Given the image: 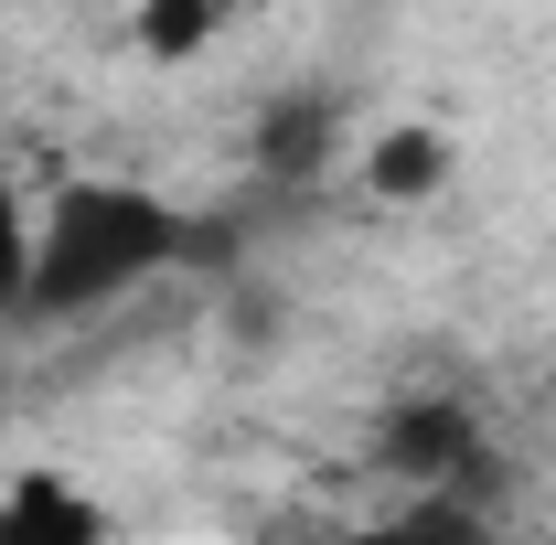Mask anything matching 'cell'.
Returning a JSON list of instances; mask_svg holds the SVG:
<instances>
[{
	"instance_id": "obj_1",
	"label": "cell",
	"mask_w": 556,
	"mask_h": 545,
	"mask_svg": "<svg viewBox=\"0 0 556 545\" xmlns=\"http://www.w3.org/2000/svg\"><path fill=\"white\" fill-rule=\"evenodd\" d=\"M182 246H193V225H182L172 193L118 182V172H75L54 204H33V289H22V321L118 310L161 268H182Z\"/></svg>"
},
{
	"instance_id": "obj_2",
	"label": "cell",
	"mask_w": 556,
	"mask_h": 545,
	"mask_svg": "<svg viewBox=\"0 0 556 545\" xmlns=\"http://www.w3.org/2000/svg\"><path fill=\"white\" fill-rule=\"evenodd\" d=\"M375 460L407 481V492H471V471H482V417L450 407V396H407V407L386 417Z\"/></svg>"
},
{
	"instance_id": "obj_3",
	"label": "cell",
	"mask_w": 556,
	"mask_h": 545,
	"mask_svg": "<svg viewBox=\"0 0 556 545\" xmlns=\"http://www.w3.org/2000/svg\"><path fill=\"white\" fill-rule=\"evenodd\" d=\"M0 545H118V514L75 471H11L0 481Z\"/></svg>"
},
{
	"instance_id": "obj_4",
	"label": "cell",
	"mask_w": 556,
	"mask_h": 545,
	"mask_svg": "<svg viewBox=\"0 0 556 545\" xmlns=\"http://www.w3.org/2000/svg\"><path fill=\"white\" fill-rule=\"evenodd\" d=\"M353 172H364L375 204H428V193H450L460 150H450V129H428V118H396V129H375L353 150Z\"/></svg>"
},
{
	"instance_id": "obj_5",
	"label": "cell",
	"mask_w": 556,
	"mask_h": 545,
	"mask_svg": "<svg viewBox=\"0 0 556 545\" xmlns=\"http://www.w3.org/2000/svg\"><path fill=\"white\" fill-rule=\"evenodd\" d=\"M257 161H268L278 182H311L332 161V97H278L268 118H257Z\"/></svg>"
},
{
	"instance_id": "obj_6",
	"label": "cell",
	"mask_w": 556,
	"mask_h": 545,
	"mask_svg": "<svg viewBox=\"0 0 556 545\" xmlns=\"http://www.w3.org/2000/svg\"><path fill=\"white\" fill-rule=\"evenodd\" d=\"M214 33H225V0H139L129 11V43L150 65H193Z\"/></svg>"
},
{
	"instance_id": "obj_7",
	"label": "cell",
	"mask_w": 556,
	"mask_h": 545,
	"mask_svg": "<svg viewBox=\"0 0 556 545\" xmlns=\"http://www.w3.org/2000/svg\"><path fill=\"white\" fill-rule=\"evenodd\" d=\"M22 289H33V214L0 172V321H22Z\"/></svg>"
}]
</instances>
